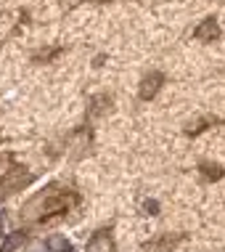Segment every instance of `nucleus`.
Listing matches in <instances>:
<instances>
[{
    "label": "nucleus",
    "instance_id": "nucleus-1",
    "mask_svg": "<svg viewBox=\"0 0 225 252\" xmlns=\"http://www.w3.org/2000/svg\"><path fill=\"white\" fill-rule=\"evenodd\" d=\"M29 178H32V175L27 173L24 167H11V170H5V175L0 178V194H13V191H19V189H22Z\"/></svg>",
    "mask_w": 225,
    "mask_h": 252
},
{
    "label": "nucleus",
    "instance_id": "nucleus-2",
    "mask_svg": "<svg viewBox=\"0 0 225 252\" xmlns=\"http://www.w3.org/2000/svg\"><path fill=\"white\" fill-rule=\"evenodd\" d=\"M162 83H165V77H162L159 72H151V74H146V77H143V83H141V91H138V96H141L143 101H151V98L156 96V93H159Z\"/></svg>",
    "mask_w": 225,
    "mask_h": 252
},
{
    "label": "nucleus",
    "instance_id": "nucleus-3",
    "mask_svg": "<svg viewBox=\"0 0 225 252\" xmlns=\"http://www.w3.org/2000/svg\"><path fill=\"white\" fill-rule=\"evenodd\" d=\"M194 37L201 40V43H212V40L220 37V27H217L215 19H204V22L194 30Z\"/></svg>",
    "mask_w": 225,
    "mask_h": 252
},
{
    "label": "nucleus",
    "instance_id": "nucleus-4",
    "mask_svg": "<svg viewBox=\"0 0 225 252\" xmlns=\"http://www.w3.org/2000/svg\"><path fill=\"white\" fill-rule=\"evenodd\" d=\"M85 252H114V242H112V236H106V234H95L93 239L87 242Z\"/></svg>",
    "mask_w": 225,
    "mask_h": 252
},
{
    "label": "nucleus",
    "instance_id": "nucleus-5",
    "mask_svg": "<svg viewBox=\"0 0 225 252\" xmlns=\"http://www.w3.org/2000/svg\"><path fill=\"white\" fill-rule=\"evenodd\" d=\"M180 239L183 236H162V239H156L151 244H143V250L146 252H167V250H172Z\"/></svg>",
    "mask_w": 225,
    "mask_h": 252
},
{
    "label": "nucleus",
    "instance_id": "nucleus-6",
    "mask_svg": "<svg viewBox=\"0 0 225 252\" xmlns=\"http://www.w3.org/2000/svg\"><path fill=\"white\" fill-rule=\"evenodd\" d=\"M48 250L51 252H72V244H69L66 236L53 234V236H48Z\"/></svg>",
    "mask_w": 225,
    "mask_h": 252
},
{
    "label": "nucleus",
    "instance_id": "nucleus-7",
    "mask_svg": "<svg viewBox=\"0 0 225 252\" xmlns=\"http://www.w3.org/2000/svg\"><path fill=\"white\" fill-rule=\"evenodd\" d=\"M201 175L207 181H220L223 175H225V170L220 165H209V162H204V165H201Z\"/></svg>",
    "mask_w": 225,
    "mask_h": 252
},
{
    "label": "nucleus",
    "instance_id": "nucleus-8",
    "mask_svg": "<svg viewBox=\"0 0 225 252\" xmlns=\"http://www.w3.org/2000/svg\"><path fill=\"white\" fill-rule=\"evenodd\" d=\"M22 244H24V231H16V234H11L8 239L3 242V252H11L16 247H22Z\"/></svg>",
    "mask_w": 225,
    "mask_h": 252
},
{
    "label": "nucleus",
    "instance_id": "nucleus-9",
    "mask_svg": "<svg viewBox=\"0 0 225 252\" xmlns=\"http://www.w3.org/2000/svg\"><path fill=\"white\" fill-rule=\"evenodd\" d=\"M27 252H51V250H48V242H43V239H35V242H29V244H27Z\"/></svg>",
    "mask_w": 225,
    "mask_h": 252
},
{
    "label": "nucleus",
    "instance_id": "nucleus-10",
    "mask_svg": "<svg viewBox=\"0 0 225 252\" xmlns=\"http://www.w3.org/2000/svg\"><path fill=\"white\" fill-rule=\"evenodd\" d=\"M146 210H148V215H156V210H159V204H156V202H148V204H146Z\"/></svg>",
    "mask_w": 225,
    "mask_h": 252
},
{
    "label": "nucleus",
    "instance_id": "nucleus-11",
    "mask_svg": "<svg viewBox=\"0 0 225 252\" xmlns=\"http://www.w3.org/2000/svg\"><path fill=\"white\" fill-rule=\"evenodd\" d=\"M3 226H5V215L0 213V234H3Z\"/></svg>",
    "mask_w": 225,
    "mask_h": 252
}]
</instances>
